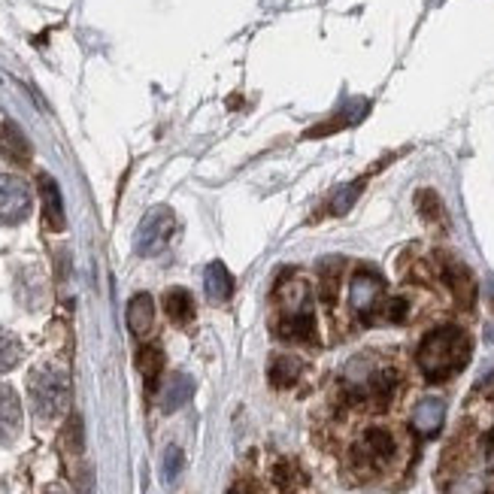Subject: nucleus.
<instances>
[{
  "label": "nucleus",
  "mask_w": 494,
  "mask_h": 494,
  "mask_svg": "<svg viewBox=\"0 0 494 494\" xmlns=\"http://www.w3.org/2000/svg\"><path fill=\"white\" fill-rule=\"evenodd\" d=\"M349 303H352V312L361 321H373L376 316H382V307H385L382 276L370 271V267L355 271L352 282H349Z\"/></svg>",
  "instance_id": "obj_5"
},
{
  "label": "nucleus",
  "mask_w": 494,
  "mask_h": 494,
  "mask_svg": "<svg viewBox=\"0 0 494 494\" xmlns=\"http://www.w3.org/2000/svg\"><path fill=\"white\" fill-rule=\"evenodd\" d=\"M19 358H22V343L15 340V334L0 328V373L13 370L19 364Z\"/></svg>",
  "instance_id": "obj_21"
},
{
  "label": "nucleus",
  "mask_w": 494,
  "mask_h": 494,
  "mask_svg": "<svg viewBox=\"0 0 494 494\" xmlns=\"http://www.w3.org/2000/svg\"><path fill=\"white\" fill-rule=\"evenodd\" d=\"M301 373H303V361L294 355H276L271 367H267V376H271L273 389H291V385L301 380Z\"/></svg>",
  "instance_id": "obj_15"
},
{
  "label": "nucleus",
  "mask_w": 494,
  "mask_h": 494,
  "mask_svg": "<svg viewBox=\"0 0 494 494\" xmlns=\"http://www.w3.org/2000/svg\"><path fill=\"white\" fill-rule=\"evenodd\" d=\"M482 458H485V464L494 467V421H491V428L485 430V437H482Z\"/></svg>",
  "instance_id": "obj_26"
},
{
  "label": "nucleus",
  "mask_w": 494,
  "mask_h": 494,
  "mask_svg": "<svg viewBox=\"0 0 494 494\" xmlns=\"http://www.w3.org/2000/svg\"><path fill=\"white\" fill-rule=\"evenodd\" d=\"M400 458V440L394 437V430L389 428H367L361 437L355 440L349 464H352L355 476L361 482L380 479L398 464Z\"/></svg>",
  "instance_id": "obj_3"
},
{
  "label": "nucleus",
  "mask_w": 494,
  "mask_h": 494,
  "mask_svg": "<svg viewBox=\"0 0 494 494\" xmlns=\"http://www.w3.org/2000/svg\"><path fill=\"white\" fill-rule=\"evenodd\" d=\"M152 325H155V301H152V294L140 291L133 294L131 303H128V328L133 337H146Z\"/></svg>",
  "instance_id": "obj_13"
},
{
  "label": "nucleus",
  "mask_w": 494,
  "mask_h": 494,
  "mask_svg": "<svg viewBox=\"0 0 494 494\" xmlns=\"http://www.w3.org/2000/svg\"><path fill=\"white\" fill-rule=\"evenodd\" d=\"M22 430V403L10 385H0V443H10Z\"/></svg>",
  "instance_id": "obj_11"
},
{
  "label": "nucleus",
  "mask_w": 494,
  "mask_h": 494,
  "mask_svg": "<svg viewBox=\"0 0 494 494\" xmlns=\"http://www.w3.org/2000/svg\"><path fill=\"white\" fill-rule=\"evenodd\" d=\"M176 231V219L170 212V206H155L146 212V219L137 228V252L140 255H158L167 246L170 237Z\"/></svg>",
  "instance_id": "obj_6"
},
{
  "label": "nucleus",
  "mask_w": 494,
  "mask_h": 494,
  "mask_svg": "<svg viewBox=\"0 0 494 494\" xmlns=\"http://www.w3.org/2000/svg\"><path fill=\"white\" fill-rule=\"evenodd\" d=\"M28 394L34 403V412L40 419H58L67 410L70 400V380L67 370L58 364H40L28 376Z\"/></svg>",
  "instance_id": "obj_4"
},
{
  "label": "nucleus",
  "mask_w": 494,
  "mask_h": 494,
  "mask_svg": "<svg viewBox=\"0 0 494 494\" xmlns=\"http://www.w3.org/2000/svg\"><path fill=\"white\" fill-rule=\"evenodd\" d=\"M0 149H4L13 161H19V164H28L31 161V143L22 133L19 124H13V122L0 124Z\"/></svg>",
  "instance_id": "obj_16"
},
{
  "label": "nucleus",
  "mask_w": 494,
  "mask_h": 494,
  "mask_svg": "<svg viewBox=\"0 0 494 494\" xmlns=\"http://www.w3.org/2000/svg\"><path fill=\"white\" fill-rule=\"evenodd\" d=\"M276 334L291 343H316V316H312V310L282 312L276 321Z\"/></svg>",
  "instance_id": "obj_9"
},
{
  "label": "nucleus",
  "mask_w": 494,
  "mask_h": 494,
  "mask_svg": "<svg viewBox=\"0 0 494 494\" xmlns=\"http://www.w3.org/2000/svg\"><path fill=\"white\" fill-rule=\"evenodd\" d=\"M340 267H343V262H340V258H334V262H328L325 267H321V301H325V303H334L337 301Z\"/></svg>",
  "instance_id": "obj_22"
},
{
  "label": "nucleus",
  "mask_w": 494,
  "mask_h": 494,
  "mask_svg": "<svg viewBox=\"0 0 494 494\" xmlns=\"http://www.w3.org/2000/svg\"><path fill=\"white\" fill-rule=\"evenodd\" d=\"M183 464H185V455H183V449L179 446H167V452H164V482L173 485L179 479V473H183Z\"/></svg>",
  "instance_id": "obj_24"
},
{
  "label": "nucleus",
  "mask_w": 494,
  "mask_h": 494,
  "mask_svg": "<svg viewBox=\"0 0 494 494\" xmlns=\"http://www.w3.org/2000/svg\"><path fill=\"white\" fill-rule=\"evenodd\" d=\"M31 212V188L15 176H0V222L19 224Z\"/></svg>",
  "instance_id": "obj_7"
},
{
  "label": "nucleus",
  "mask_w": 494,
  "mask_h": 494,
  "mask_svg": "<svg viewBox=\"0 0 494 494\" xmlns=\"http://www.w3.org/2000/svg\"><path fill=\"white\" fill-rule=\"evenodd\" d=\"M364 192V183H352V185H346V188H340V192L334 194V201H331V210H334L337 215H343L352 210V203L361 197Z\"/></svg>",
  "instance_id": "obj_23"
},
{
  "label": "nucleus",
  "mask_w": 494,
  "mask_h": 494,
  "mask_svg": "<svg viewBox=\"0 0 494 494\" xmlns=\"http://www.w3.org/2000/svg\"><path fill=\"white\" fill-rule=\"evenodd\" d=\"M340 389H343V400L349 407L385 410L400 389V373L394 364L358 358V361H349Z\"/></svg>",
  "instance_id": "obj_1"
},
{
  "label": "nucleus",
  "mask_w": 494,
  "mask_h": 494,
  "mask_svg": "<svg viewBox=\"0 0 494 494\" xmlns=\"http://www.w3.org/2000/svg\"><path fill=\"white\" fill-rule=\"evenodd\" d=\"M161 367H164V355H161V349L143 346L137 352V370L143 373V380H146L149 389H155V382L161 376Z\"/></svg>",
  "instance_id": "obj_20"
},
{
  "label": "nucleus",
  "mask_w": 494,
  "mask_h": 494,
  "mask_svg": "<svg viewBox=\"0 0 494 494\" xmlns=\"http://www.w3.org/2000/svg\"><path fill=\"white\" fill-rule=\"evenodd\" d=\"M49 494H61V491H49Z\"/></svg>",
  "instance_id": "obj_27"
},
{
  "label": "nucleus",
  "mask_w": 494,
  "mask_h": 494,
  "mask_svg": "<svg viewBox=\"0 0 494 494\" xmlns=\"http://www.w3.org/2000/svg\"><path fill=\"white\" fill-rule=\"evenodd\" d=\"M64 446L70 449V452H83V421H79V416H70V421H67Z\"/></svg>",
  "instance_id": "obj_25"
},
{
  "label": "nucleus",
  "mask_w": 494,
  "mask_h": 494,
  "mask_svg": "<svg viewBox=\"0 0 494 494\" xmlns=\"http://www.w3.org/2000/svg\"><path fill=\"white\" fill-rule=\"evenodd\" d=\"M443 419H446V403L440 398H425L412 410V430L419 437H434L443 428Z\"/></svg>",
  "instance_id": "obj_10"
},
{
  "label": "nucleus",
  "mask_w": 494,
  "mask_h": 494,
  "mask_svg": "<svg viewBox=\"0 0 494 494\" xmlns=\"http://www.w3.org/2000/svg\"><path fill=\"white\" fill-rule=\"evenodd\" d=\"M164 310L176 325H185V321L194 319V301L185 289H170L164 294Z\"/></svg>",
  "instance_id": "obj_18"
},
{
  "label": "nucleus",
  "mask_w": 494,
  "mask_h": 494,
  "mask_svg": "<svg viewBox=\"0 0 494 494\" xmlns=\"http://www.w3.org/2000/svg\"><path fill=\"white\" fill-rule=\"evenodd\" d=\"M273 482L282 494H294L303 482H307V473H303L294 461H280L273 467Z\"/></svg>",
  "instance_id": "obj_19"
},
{
  "label": "nucleus",
  "mask_w": 494,
  "mask_h": 494,
  "mask_svg": "<svg viewBox=\"0 0 494 494\" xmlns=\"http://www.w3.org/2000/svg\"><path fill=\"white\" fill-rule=\"evenodd\" d=\"M40 197H43V222L49 231L64 228V203H61V192L55 185V179L43 173L40 176Z\"/></svg>",
  "instance_id": "obj_12"
},
{
  "label": "nucleus",
  "mask_w": 494,
  "mask_h": 494,
  "mask_svg": "<svg viewBox=\"0 0 494 494\" xmlns=\"http://www.w3.org/2000/svg\"><path fill=\"white\" fill-rule=\"evenodd\" d=\"M203 285H206L210 301H215V303H224L233 294V276L228 273V267H224L222 262H212L210 267H206Z\"/></svg>",
  "instance_id": "obj_17"
},
{
  "label": "nucleus",
  "mask_w": 494,
  "mask_h": 494,
  "mask_svg": "<svg viewBox=\"0 0 494 494\" xmlns=\"http://www.w3.org/2000/svg\"><path fill=\"white\" fill-rule=\"evenodd\" d=\"M192 394H194L192 376H185V373L170 376V380L164 382V389H161V410L176 412L179 407H185V403L192 400Z\"/></svg>",
  "instance_id": "obj_14"
},
{
  "label": "nucleus",
  "mask_w": 494,
  "mask_h": 494,
  "mask_svg": "<svg viewBox=\"0 0 494 494\" xmlns=\"http://www.w3.org/2000/svg\"><path fill=\"white\" fill-rule=\"evenodd\" d=\"M470 337L464 334L461 328H437L419 343V352H416V364L419 370L425 373L428 382H446L458 376L470 361Z\"/></svg>",
  "instance_id": "obj_2"
},
{
  "label": "nucleus",
  "mask_w": 494,
  "mask_h": 494,
  "mask_svg": "<svg viewBox=\"0 0 494 494\" xmlns=\"http://www.w3.org/2000/svg\"><path fill=\"white\" fill-rule=\"evenodd\" d=\"M440 280L449 285L452 298L461 303L464 310L473 307V301H476V280H473V273L467 271V264H461L452 255H440Z\"/></svg>",
  "instance_id": "obj_8"
}]
</instances>
